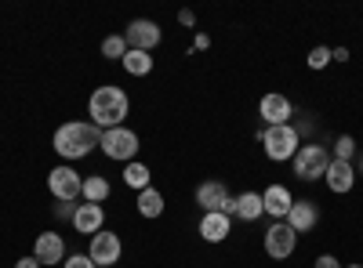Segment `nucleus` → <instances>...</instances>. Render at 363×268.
Segmentation results:
<instances>
[{"label": "nucleus", "instance_id": "6e6552de", "mask_svg": "<svg viewBox=\"0 0 363 268\" xmlns=\"http://www.w3.org/2000/svg\"><path fill=\"white\" fill-rule=\"evenodd\" d=\"M120 254H124V243H120V235L116 232H95L91 235V247H87V257L95 261L99 268H109L120 261Z\"/></svg>", "mask_w": 363, "mask_h": 268}, {"label": "nucleus", "instance_id": "b1692460", "mask_svg": "<svg viewBox=\"0 0 363 268\" xmlns=\"http://www.w3.org/2000/svg\"><path fill=\"white\" fill-rule=\"evenodd\" d=\"M330 148H335V160H342V163H352V156H356V138H352V134H338Z\"/></svg>", "mask_w": 363, "mask_h": 268}, {"label": "nucleus", "instance_id": "2eb2a0df", "mask_svg": "<svg viewBox=\"0 0 363 268\" xmlns=\"http://www.w3.org/2000/svg\"><path fill=\"white\" fill-rule=\"evenodd\" d=\"M106 225V211H102V203H77V214H73V228L84 232L87 240L95 232H102Z\"/></svg>", "mask_w": 363, "mask_h": 268}, {"label": "nucleus", "instance_id": "aec40b11", "mask_svg": "<svg viewBox=\"0 0 363 268\" xmlns=\"http://www.w3.org/2000/svg\"><path fill=\"white\" fill-rule=\"evenodd\" d=\"M138 214H142V218H160V214H164V196H160L153 185L138 192Z\"/></svg>", "mask_w": 363, "mask_h": 268}, {"label": "nucleus", "instance_id": "bb28decb", "mask_svg": "<svg viewBox=\"0 0 363 268\" xmlns=\"http://www.w3.org/2000/svg\"><path fill=\"white\" fill-rule=\"evenodd\" d=\"M316 268H342V261H338L335 254H320V257H316Z\"/></svg>", "mask_w": 363, "mask_h": 268}, {"label": "nucleus", "instance_id": "39448f33", "mask_svg": "<svg viewBox=\"0 0 363 268\" xmlns=\"http://www.w3.org/2000/svg\"><path fill=\"white\" fill-rule=\"evenodd\" d=\"M327 167H330V153L323 145H301L294 153V174L301 182H320L327 174Z\"/></svg>", "mask_w": 363, "mask_h": 268}, {"label": "nucleus", "instance_id": "a878e982", "mask_svg": "<svg viewBox=\"0 0 363 268\" xmlns=\"http://www.w3.org/2000/svg\"><path fill=\"white\" fill-rule=\"evenodd\" d=\"M62 268H99V264L91 261L87 254H69V257L62 261Z\"/></svg>", "mask_w": 363, "mask_h": 268}, {"label": "nucleus", "instance_id": "f257e3e1", "mask_svg": "<svg viewBox=\"0 0 363 268\" xmlns=\"http://www.w3.org/2000/svg\"><path fill=\"white\" fill-rule=\"evenodd\" d=\"M128 112H131V98H128L124 87H116V83L95 87V95L87 98V116H91V124H95L99 131L124 127V116Z\"/></svg>", "mask_w": 363, "mask_h": 268}, {"label": "nucleus", "instance_id": "a211bd4d", "mask_svg": "<svg viewBox=\"0 0 363 268\" xmlns=\"http://www.w3.org/2000/svg\"><path fill=\"white\" fill-rule=\"evenodd\" d=\"M327 189L330 192H338V196H345L352 185H356V167L352 163H342V160H330V167H327Z\"/></svg>", "mask_w": 363, "mask_h": 268}, {"label": "nucleus", "instance_id": "7c9ffc66", "mask_svg": "<svg viewBox=\"0 0 363 268\" xmlns=\"http://www.w3.org/2000/svg\"><path fill=\"white\" fill-rule=\"evenodd\" d=\"M330 62H349V47H335L330 51Z\"/></svg>", "mask_w": 363, "mask_h": 268}, {"label": "nucleus", "instance_id": "cd10ccee", "mask_svg": "<svg viewBox=\"0 0 363 268\" xmlns=\"http://www.w3.org/2000/svg\"><path fill=\"white\" fill-rule=\"evenodd\" d=\"M73 214H77L73 203H58V206H55V218H69V221H73Z\"/></svg>", "mask_w": 363, "mask_h": 268}, {"label": "nucleus", "instance_id": "20e7f679", "mask_svg": "<svg viewBox=\"0 0 363 268\" xmlns=\"http://www.w3.org/2000/svg\"><path fill=\"white\" fill-rule=\"evenodd\" d=\"M138 134L131 127H113V131H102V153L116 163H131L138 156Z\"/></svg>", "mask_w": 363, "mask_h": 268}, {"label": "nucleus", "instance_id": "f03ea898", "mask_svg": "<svg viewBox=\"0 0 363 268\" xmlns=\"http://www.w3.org/2000/svg\"><path fill=\"white\" fill-rule=\"evenodd\" d=\"M95 145H102V131L95 127V124H84V120H69V124H62L55 131V138H51V148L58 156H62L66 163L69 160H84Z\"/></svg>", "mask_w": 363, "mask_h": 268}, {"label": "nucleus", "instance_id": "423d86ee", "mask_svg": "<svg viewBox=\"0 0 363 268\" xmlns=\"http://www.w3.org/2000/svg\"><path fill=\"white\" fill-rule=\"evenodd\" d=\"M48 189L58 203H77L80 192H84V177L69 167V163H58L51 174H48Z\"/></svg>", "mask_w": 363, "mask_h": 268}, {"label": "nucleus", "instance_id": "9b49d317", "mask_svg": "<svg viewBox=\"0 0 363 268\" xmlns=\"http://www.w3.org/2000/svg\"><path fill=\"white\" fill-rule=\"evenodd\" d=\"M33 257L40 264H62L66 261V240L58 232H40L33 243Z\"/></svg>", "mask_w": 363, "mask_h": 268}, {"label": "nucleus", "instance_id": "393cba45", "mask_svg": "<svg viewBox=\"0 0 363 268\" xmlns=\"http://www.w3.org/2000/svg\"><path fill=\"white\" fill-rule=\"evenodd\" d=\"M327 62H330V47H313L309 51V69H327Z\"/></svg>", "mask_w": 363, "mask_h": 268}, {"label": "nucleus", "instance_id": "0eeeda50", "mask_svg": "<svg viewBox=\"0 0 363 268\" xmlns=\"http://www.w3.org/2000/svg\"><path fill=\"white\" fill-rule=\"evenodd\" d=\"M262 243H265V254H269L272 261H287V257L294 254V247H298V232H294L287 221H272Z\"/></svg>", "mask_w": 363, "mask_h": 268}, {"label": "nucleus", "instance_id": "2f4dec72", "mask_svg": "<svg viewBox=\"0 0 363 268\" xmlns=\"http://www.w3.org/2000/svg\"><path fill=\"white\" fill-rule=\"evenodd\" d=\"M193 47H196V51H203V47H211V40H207V37H203V33H200V37H196V44H193Z\"/></svg>", "mask_w": 363, "mask_h": 268}, {"label": "nucleus", "instance_id": "dca6fc26", "mask_svg": "<svg viewBox=\"0 0 363 268\" xmlns=\"http://www.w3.org/2000/svg\"><path fill=\"white\" fill-rule=\"evenodd\" d=\"M291 203H294V196H291V189H287V185H269V189L262 192V211H265L269 218H277V221H284V218H287Z\"/></svg>", "mask_w": 363, "mask_h": 268}, {"label": "nucleus", "instance_id": "6ab92c4d", "mask_svg": "<svg viewBox=\"0 0 363 268\" xmlns=\"http://www.w3.org/2000/svg\"><path fill=\"white\" fill-rule=\"evenodd\" d=\"M109 192H113L109 177H102V174H87V177H84V192H80L84 203H106Z\"/></svg>", "mask_w": 363, "mask_h": 268}, {"label": "nucleus", "instance_id": "ddd939ff", "mask_svg": "<svg viewBox=\"0 0 363 268\" xmlns=\"http://www.w3.org/2000/svg\"><path fill=\"white\" fill-rule=\"evenodd\" d=\"M284 221H287L298 235H301V232H313V228H316V221H320V206H316L313 199H294Z\"/></svg>", "mask_w": 363, "mask_h": 268}, {"label": "nucleus", "instance_id": "7ed1b4c3", "mask_svg": "<svg viewBox=\"0 0 363 268\" xmlns=\"http://www.w3.org/2000/svg\"><path fill=\"white\" fill-rule=\"evenodd\" d=\"M258 138H262V148H265V156H269L272 163L294 160V153H298V127H291V124L265 127Z\"/></svg>", "mask_w": 363, "mask_h": 268}, {"label": "nucleus", "instance_id": "1a4fd4ad", "mask_svg": "<svg viewBox=\"0 0 363 268\" xmlns=\"http://www.w3.org/2000/svg\"><path fill=\"white\" fill-rule=\"evenodd\" d=\"M160 25L153 22V18H135L128 29H124V40H128V47L131 51H149L153 54V47L160 44Z\"/></svg>", "mask_w": 363, "mask_h": 268}, {"label": "nucleus", "instance_id": "412c9836", "mask_svg": "<svg viewBox=\"0 0 363 268\" xmlns=\"http://www.w3.org/2000/svg\"><path fill=\"white\" fill-rule=\"evenodd\" d=\"M124 69H128L131 76H149V73H153V54H149V51H131V47H128Z\"/></svg>", "mask_w": 363, "mask_h": 268}, {"label": "nucleus", "instance_id": "473e14b6", "mask_svg": "<svg viewBox=\"0 0 363 268\" xmlns=\"http://www.w3.org/2000/svg\"><path fill=\"white\" fill-rule=\"evenodd\" d=\"M356 167H359V174H363V156H359V163H356Z\"/></svg>", "mask_w": 363, "mask_h": 268}, {"label": "nucleus", "instance_id": "4468645a", "mask_svg": "<svg viewBox=\"0 0 363 268\" xmlns=\"http://www.w3.org/2000/svg\"><path fill=\"white\" fill-rule=\"evenodd\" d=\"M258 112H262V120H265L269 127H280V124H287L291 116H294V105H291V98H284V95H265V98L258 102Z\"/></svg>", "mask_w": 363, "mask_h": 268}, {"label": "nucleus", "instance_id": "9d476101", "mask_svg": "<svg viewBox=\"0 0 363 268\" xmlns=\"http://www.w3.org/2000/svg\"><path fill=\"white\" fill-rule=\"evenodd\" d=\"M225 203H229V189L222 182H200L196 185V206L203 214H225Z\"/></svg>", "mask_w": 363, "mask_h": 268}, {"label": "nucleus", "instance_id": "4be33fe9", "mask_svg": "<svg viewBox=\"0 0 363 268\" xmlns=\"http://www.w3.org/2000/svg\"><path fill=\"white\" fill-rule=\"evenodd\" d=\"M124 185H131V189H149L153 185V174H149V167L145 163H138V160H131L128 167H124Z\"/></svg>", "mask_w": 363, "mask_h": 268}, {"label": "nucleus", "instance_id": "f3484780", "mask_svg": "<svg viewBox=\"0 0 363 268\" xmlns=\"http://www.w3.org/2000/svg\"><path fill=\"white\" fill-rule=\"evenodd\" d=\"M196 232H200V240H203V243H225V240H229V232H233V218L222 214V211H218V214H203Z\"/></svg>", "mask_w": 363, "mask_h": 268}, {"label": "nucleus", "instance_id": "c85d7f7f", "mask_svg": "<svg viewBox=\"0 0 363 268\" xmlns=\"http://www.w3.org/2000/svg\"><path fill=\"white\" fill-rule=\"evenodd\" d=\"M178 22L186 25V29H193V25H196V15H193L189 8H182V11H178Z\"/></svg>", "mask_w": 363, "mask_h": 268}, {"label": "nucleus", "instance_id": "72a5a7b5", "mask_svg": "<svg viewBox=\"0 0 363 268\" xmlns=\"http://www.w3.org/2000/svg\"><path fill=\"white\" fill-rule=\"evenodd\" d=\"M349 268H363V264H349Z\"/></svg>", "mask_w": 363, "mask_h": 268}, {"label": "nucleus", "instance_id": "f8f14e48", "mask_svg": "<svg viewBox=\"0 0 363 268\" xmlns=\"http://www.w3.org/2000/svg\"><path fill=\"white\" fill-rule=\"evenodd\" d=\"M225 214H229V218H240V221H258V218L265 214V211H262V192H240V196H229Z\"/></svg>", "mask_w": 363, "mask_h": 268}, {"label": "nucleus", "instance_id": "c756f323", "mask_svg": "<svg viewBox=\"0 0 363 268\" xmlns=\"http://www.w3.org/2000/svg\"><path fill=\"white\" fill-rule=\"evenodd\" d=\"M15 268H44V264H40L33 254H29V257H18V261H15Z\"/></svg>", "mask_w": 363, "mask_h": 268}, {"label": "nucleus", "instance_id": "5701e85b", "mask_svg": "<svg viewBox=\"0 0 363 268\" xmlns=\"http://www.w3.org/2000/svg\"><path fill=\"white\" fill-rule=\"evenodd\" d=\"M102 54L109 58V62H124V54H128V40L120 37V33L106 37V40H102Z\"/></svg>", "mask_w": 363, "mask_h": 268}]
</instances>
